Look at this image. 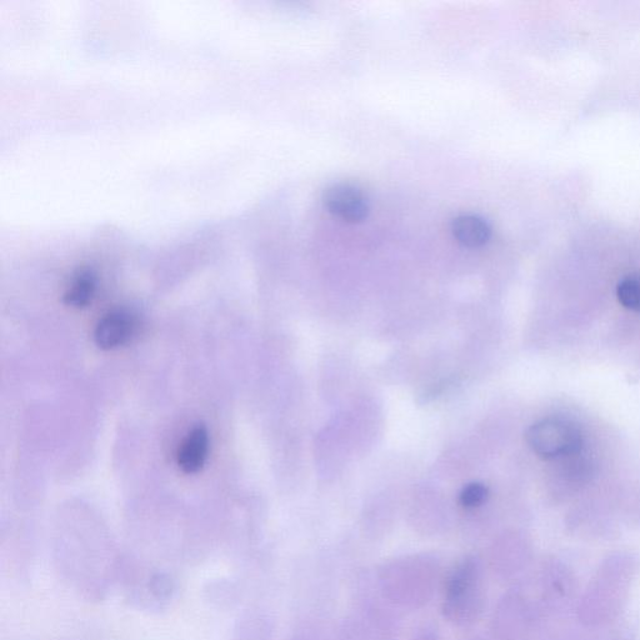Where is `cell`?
<instances>
[{
    "instance_id": "52a82bcc",
    "label": "cell",
    "mask_w": 640,
    "mask_h": 640,
    "mask_svg": "<svg viewBox=\"0 0 640 640\" xmlns=\"http://www.w3.org/2000/svg\"><path fill=\"white\" fill-rule=\"evenodd\" d=\"M617 297L624 308L640 313V274H630L620 280Z\"/></svg>"
},
{
    "instance_id": "6da1fadb",
    "label": "cell",
    "mask_w": 640,
    "mask_h": 640,
    "mask_svg": "<svg viewBox=\"0 0 640 640\" xmlns=\"http://www.w3.org/2000/svg\"><path fill=\"white\" fill-rule=\"evenodd\" d=\"M527 442L544 459L577 454L582 448V433L577 425L562 418H545L528 429Z\"/></svg>"
},
{
    "instance_id": "277c9868",
    "label": "cell",
    "mask_w": 640,
    "mask_h": 640,
    "mask_svg": "<svg viewBox=\"0 0 640 640\" xmlns=\"http://www.w3.org/2000/svg\"><path fill=\"white\" fill-rule=\"evenodd\" d=\"M209 450L208 430L198 425L180 445L178 453L179 468L184 473L194 474L203 468Z\"/></svg>"
},
{
    "instance_id": "8992f818",
    "label": "cell",
    "mask_w": 640,
    "mask_h": 640,
    "mask_svg": "<svg viewBox=\"0 0 640 640\" xmlns=\"http://www.w3.org/2000/svg\"><path fill=\"white\" fill-rule=\"evenodd\" d=\"M95 288H97V280L94 275L89 272L80 273L65 294V303L73 308L87 307L92 302Z\"/></svg>"
},
{
    "instance_id": "7a4b0ae2",
    "label": "cell",
    "mask_w": 640,
    "mask_h": 640,
    "mask_svg": "<svg viewBox=\"0 0 640 640\" xmlns=\"http://www.w3.org/2000/svg\"><path fill=\"white\" fill-rule=\"evenodd\" d=\"M324 205L330 213L348 223H360L368 217L369 200L353 184H334L325 190Z\"/></svg>"
},
{
    "instance_id": "3957f363",
    "label": "cell",
    "mask_w": 640,
    "mask_h": 640,
    "mask_svg": "<svg viewBox=\"0 0 640 640\" xmlns=\"http://www.w3.org/2000/svg\"><path fill=\"white\" fill-rule=\"evenodd\" d=\"M135 319L124 310L105 315L95 328L94 339L99 348L114 349L128 342L135 332Z\"/></svg>"
},
{
    "instance_id": "5b68a950",
    "label": "cell",
    "mask_w": 640,
    "mask_h": 640,
    "mask_svg": "<svg viewBox=\"0 0 640 640\" xmlns=\"http://www.w3.org/2000/svg\"><path fill=\"white\" fill-rule=\"evenodd\" d=\"M452 233L457 242L467 248H480L492 237L487 219L475 214H462L453 219Z\"/></svg>"
},
{
    "instance_id": "ba28073f",
    "label": "cell",
    "mask_w": 640,
    "mask_h": 640,
    "mask_svg": "<svg viewBox=\"0 0 640 640\" xmlns=\"http://www.w3.org/2000/svg\"><path fill=\"white\" fill-rule=\"evenodd\" d=\"M489 490L482 483H470L465 485L459 494V503L465 509H474L485 503Z\"/></svg>"
}]
</instances>
